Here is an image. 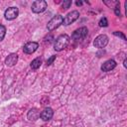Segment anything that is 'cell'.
I'll use <instances>...</instances> for the list:
<instances>
[{
    "mask_svg": "<svg viewBox=\"0 0 127 127\" xmlns=\"http://www.w3.org/2000/svg\"><path fill=\"white\" fill-rule=\"evenodd\" d=\"M114 35H115V36H117V37H120V38H122V40L126 41V37H125V35H124V34H122L121 32H114Z\"/></svg>",
    "mask_w": 127,
    "mask_h": 127,
    "instance_id": "e0dca14e",
    "label": "cell"
},
{
    "mask_svg": "<svg viewBox=\"0 0 127 127\" xmlns=\"http://www.w3.org/2000/svg\"><path fill=\"white\" fill-rule=\"evenodd\" d=\"M123 64H124V67H127V60L125 59L124 62H123Z\"/></svg>",
    "mask_w": 127,
    "mask_h": 127,
    "instance_id": "ffe728a7",
    "label": "cell"
},
{
    "mask_svg": "<svg viewBox=\"0 0 127 127\" xmlns=\"http://www.w3.org/2000/svg\"><path fill=\"white\" fill-rule=\"evenodd\" d=\"M42 64V59L41 58H36L35 60L32 61L31 63V67L33 69H38Z\"/></svg>",
    "mask_w": 127,
    "mask_h": 127,
    "instance_id": "4fadbf2b",
    "label": "cell"
},
{
    "mask_svg": "<svg viewBox=\"0 0 127 127\" xmlns=\"http://www.w3.org/2000/svg\"><path fill=\"white\" fill-rule=\"evenodd\" d=\"M38 47H39L38 43H36V42H28L24 46L23 51H24L25 54H29L30 55V54H33L34 52H36L37 49H38Z\"/></svg>",
    "mask_w": 127,
    "mask_h": 127,
    "instance_id": "ba28073f",
    "label": "cell"
},
{
    "mask_svg": "<svg viewBox=\"0 0 127 127\" xmlns=\"http://www.w3.org/2000/svg\"><path fill=\"white\" fill-rule=\"evenodd\" d=\"M63 21H64V18L61 16V15H56L54 16L48 23L47 25V28L49 31H53L55 29H57L58 27H60L62 24H63Z\"/></svg>",
    "mask_w": 127,
    "mask_h": 127,
    "instance_id": "7a4b0ae2",
    "label": "cell"
},
{
    "mask_svg": "<svg viewBox=\"0 0 127 127\" xmlns=\"http://www.w3.org/2000/svg\"><path fill=\"white\" fill-rule=\"evenodd\" d=\"M114 12L116 14V16H120V10H119V6H116L114 8Z\"/></svg>",
    "mask_w": 127,
    "mask_h": 127,
    "instance_id": "d6986e66",
    "label": "cell"
},
{
    "mask_svg": "<svg viewBox=\"0 0 127 127\" xmlns=\"http://www.w3.org/2000/svg\"><path fill=\"white\" fill-rule=\"evenodd\" d=\"M6 34V28L3 25H0V41H2Z\"/></svg>",
    "mask_w": 127,
    "mask_h": 127,
    "instance_id": "5bb4252c",
    "label": "cell"
},
{
    "mask_svg": "<svg viewBox=\"0 0 127 127\" xmlns=\"http://www.w3.org/2000/svg\"><path fill=\"white\" fill-rule=\"evenodd\" d=\"M76 5L77 6H80V5H82V2L81 1H76Z\"/></svg>",
    "mask_w": 127,
    "mask_h": 127,
    "instance_id": "44dd1931",
    "label": "cell"
},
{
    "mask_svg": "<svg viewBox=\"0 0 127 127\" xmlns=\"http://www.w3.org/2000/svg\"><path fill=\"white\" fill-rule=\"evenodd\" d=\"M55 60H56V56H52L50 59H48V60H47V65L52 64V63H53Z\"/></svg>",
    "mask_w": 127,
    "mask_h": 127,
    "instance_id": "ac0fdd59",
    "label": "cell"
},
{
    "mask_svg": "<svg viewBox=\"0 0 127 127\" xmlns=\"http://www.w3.org/2000/svg\"><path fill=\"white\" fill-rule=\"evenodd\" d=\"M78 17H79L78 11H76V10L71 11V12H69V13L64 17L63 23H64V25H70L71 23H73L74 21H76V20L78 19Z\"/></svg>",
    "mask_w": 127,
    "mask_h": 127,
    "instance_id": "8992f818",
    "label": "cell"
},
{
    "mask_svg": "<svg viewBox=\"0 0 127 127\" xmlns=\"http://www.w3.org/2000/svg\"><path fill=\"white\" fill-rule=\"evenodd\" d=\"M53 115H54L53 109H52L51 107H47V108H45V109L41 112L40 117H41L44 121H48V120H50V119L53 117Z\"/></svg>",
    "mask_w": 127,
    "mask_h": 127,
    "instance_id": "30bf717a",
    "label": "cell"
},
{
    "mask_svg": "<svg viewBox=\"0 0 127 127\" xmlns=\"http://www.w3.org/2000/svg\"><path fill=\"white\" fill-rule=\"evenodd\" d=\"M18 62V55L17 54H10L8 57L5 59V64L8 66H13L17 64Z\"/></svg>",
    "mask_w": 127,
    "mask_h": 127,
    "instance_id": "8fae6325",
    "label": "cell"
},
{
    "mask_svg": "<svg viewBox=\"0 0 127 127\" xmlns=\"http://www.w3.org/2000/svg\"><path fill=\"white\" fill-rule=\"evenodd\" d=\"M87 33H88L87 28L86 27H81V28H79V29H77L73 32V34L71 35V40H73L74 42H79L87 36Z\"/></svg>",
    "mask_w": 127,
    "mask_h": 127,
    "instance_id": "3957f363",
    "label": "cell"
},
{
    "mask_svg": "<svg viewBox=\"0 0 127 127\" xmlns=\"http://www.w3.org/2000/svg\"><path fill=\"white\" fill-rule=\"evenodd\" d=\"M71 5V1L70 0H67V1H64L62 7H63V10H66L67 8H69V6Z\"/></svg>",
    "mask_w": 127,
    "mask_h": 127,
    "instance_id": "2e32d148",
    "label": "cell"
},
{
    "mask_svg": "<svg viewBox=\"0 0 127 127\" xmlns=\"http://www.w3.org/2000/svg\"><path fill=\"white\" fill-rule=\"evenodd\" d=\"M116 66V62L114 60H107L106 62H104L101 65V70L102 71H109L111 69H113Z\"/></svg>",
    "mask_w": 127,
    "mask_h": 127,
    "instance_id": "9c48e42d",
    "label": "cell"
},
{
    "mask_svg": "<svg viewBox=\"0 0 127 127\" xmlns=\"http://www.w3.org/2000/svg\"><path fill=\"white\" fill-rule=\"evenodd\" d=\"M108 25V22H107V19L105 17H102L100 20H99V26L100 27H107Z\"/></svg>",
    "mask_w": 127,
    "mask_h": 127,
    "instance_id": "9a60e30c",
    "label": "cell"
},
{
    "mask_svg": "<svg viewBox=\"0 0 127 127\" xmlns=\"http://www.w3.org/2000/svg\"><path fill=\"white\" fill-rule=\"evenodd\" d=\"M48 7V3L45 0H37L34 1L32 4V11L34 13H42L44 12Z\"/></svg>",
    "mask_w": 127,
    "mask_h": 127,
    "instance_id": "277c9868",
    "label": "cell"
},
{
    "mask_svg": "<svg viewBox=\"0 0 127 127\" xmlns=\"http://www.w3.org/2000/svg\"><path fill=\"white\" fill-rule=\"evenodd\" d=\"M68 44H69V37L66 34H64V35L59 36L56 39L55 44H54V49L58 52H61L64 49H65L68 46Z\"/></svg>",
    "mask_w": 127,
    "mask_h": 127,
    "instance_id": "6da1fadb",
    "label": "cell"
},
{
    "mask_svg": "<svg viewBox=\"0 0 127 127\" xmlns=\"http://www.w3.org/2000/svg\"><path fill=\"white\" fill-rule=\"evenodd\" d=\"M18 15H19V10L16 7H9L4 13V16L7 20H14L18 17Z\"/></svg>",
    "mask_w": 127,
    "mask_h": 127,
    "instance_id": "52a82bcc",
    "label": "cell"
},
{
    "mask_svg": "<svg viewBox=\"0 0 127 127\" xmlns=\"http://www.w3.org/2000/svg\"><path fill=\"white\" fill-rule=\"evenodd\" d=\"M108 44V37L104 34L102 35H99L95 38L94 42H93V46L95 48H98V49H102L104 48L106 45Z\"/></svg>",
    "mask_w": 127,
    "mask_h": 127,
    "instance_id": "5b68a950",
    "label": "cell"
},
{
    "mask_svg": "<svg viewBox=\"0 0 127 127\" xmlns=\"http://www.w3.org/2000/svg\"><path fill=\"white\" fill-rule=\"evenodd\" d=\"M40 114L41 113L37 108H32V109L29 110V112L27 114V117H28V119L30 121H35L40 117Z\"/></svg>",
    "mask_w": 127,
    "mask_h": 127,
    "instance_id": "7c38bea8",
    "label": "cell"
}]
</instances>
